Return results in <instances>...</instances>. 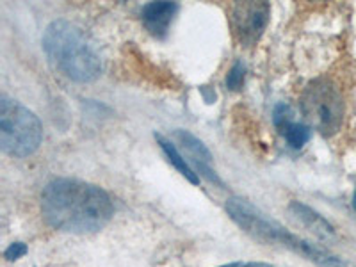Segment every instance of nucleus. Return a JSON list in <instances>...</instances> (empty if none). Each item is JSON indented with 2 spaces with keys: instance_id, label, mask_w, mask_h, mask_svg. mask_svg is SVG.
Returning a JSON list of instances; mask_svg holds the SVG:
<instances>
[{
  "instance_id": "1",
  "label": "nucleus",
  "mask_w": 356,
  "mask_h": 267,
  "mask_svg": "<svg viewBox=\"0 0 356 267\" xmlns=\"http://www.w3.org/2000/svg\"><path fill=\"white\" fill-rule=\"evenodd\" d=\"M41 214L59 232L95 234L111 221L114 205L102 187L75 178H56L41 193Z\"/></svg>"
},
{
  "instance_id": "2",
  "label": "nucleus",
  "mask_w": 356,
  "mask_h": 267,
  "mask_svg": "<svg viewBox=\"0 0 356 267\" xmlns=\"http://www.w3.org/2000/svg\"><path fill=\"white\" fill-rule=\"evenodd\" d=\"M43 50L54 68L81 84L102 75V59L81 27L68 20H56L44 29Z\"/></svg>"
},
{
  "instance_id": "3",
  "label": "nucleus",
  "mask_w": 356,
  "mask_h": 267,
  "mask_svg": "<svg viewBox=\"0 0 356 267\" xmlns=\"http://www.w3.org/2000/svg\"><path fill=\"white\" fill-rule=\"evenodd\" d=\"M227 212L246 234L255 237L257 241L266 244H280V246L292 250L298 255L316 262L321 267H344V264L332 257L330 253L323 251L321 248L307 243L298 235L285 230L273 219L266 218L255 207L244 198H230L227 202Z\"/></svg>"
},
{
  "instance_id": "4",
  "label": "nucleus",
  "mask_w": 356,
  "mask_h": 267,
  "mask_svg": "<svg viewBox=\"0 0 356 267\" xmlns=\"http://www.w3.org/2000/svg\"><path fill=\"white\" fill-rule=\"evenodd\" d=\"M43 141V127L40 118L11 100L6 95L0 97V146L11 157H29L40 148Z\"/></svg>"
},
{
  "instance_id": "5",
  "label": "nucleus",
  "mask_w": 356,
  "mask_h": 267,
  "mask_svg": "<svg viewBox=\"0 0 356 267\" xmlns=\"http://www.w3.org/2000/svg\"><path fill=\"white\" fill-rule=\"evenodd\" d=\"M303 116L323 136L339 132L344 120V102L339 89L328 81H314L307 86L301 97Z\"/></svg>"
},
{
  "instance_id": "6",
  "label": "nucleus",
  "mask_w": 356,
  "mask_h": 267,
  "mask_svg": "<svg viewBox=\"0 0 356 267\" xmlns=\"http://www.w3.org/2000/svg\"><path fill=\"white\" fill-rule=\"evenodd\" d=\"M271 17L267 2H239L232 8V29L237 43L244 49L255 47Z\"/></svg>"
},
{
  "instance_id": "7",
  "label": "nucleus",
  "mask_w": 356,
  "mask_h": 267,
  "mask_svg": "<svg viewBox=\"0 0 356 267\" xmlns=\"http://www.w3.org/2000/svg\"><path fill=\"white\" fill-rule=\"evenodd\" d=\"M178 13L177 2H150L146 4L141 11L143 25L152 36L166 38L170 33V27L173 24L175 17Z\"/></svg>"
},
{
  "instance_id": "8",
  "label": "nucleus",
  "mask_w": 356,
  "mask_h": 267,
  "mask_svg": "<svg viewBox=\"0 0 356 267\" xmlns=\"http://www.w3.org/2000/svg\"><path fill=\"white\" fill-rule=\"evenodd\" d=\"M175 138L182 143V146L186 148L187 154H189L191 161H193V164L196 166V170H198L203 177L209 178L211 182L222 186V182L219 180V177H218V173L212 170V154L209 152V148H207V146L203 145L198 138H196V136H193L191 132H187V130H180V129L175 130Z\"/></svg>"
},
{
  "instance_id": "9",
  "label": "nucleus",
  "mask_w": 356,
  "mask_h": 267,
  "mask_svg": "<svg viewBox=\"0 0 356 267\" xmlns=\"http://www.w3.org/2000/svg\"><path fill=\"white\" fill-rule=\"evenodd\" d=\"M289 212H291L298 221L303 222L308 230L314 232V234L319 235V237H323V239H328V237H332V235L335 234L332 225H330L323 216L317 214L316 211H312L310 207L305 205V203L292 202L291 205H289Z\"/></svg>"
},
{
  "instance_id": "10",
  "label": "nucleus",
  "mask_w": 356,
  "mask_h": 267,
  "mask_svg": "<svg viewBox=\"0 0 356 267\" xmlns=\"http://www.w3.org/2000/svg\"><path fill=\"white\" fill-rule=\"evenodd\" d=\"M155 139H157L159 146H161V150L164 152V155L168 157V161H170L171 166H173L175 170H178V173L182 175L184 178H187L191 184H195V186L196 184H200L198 173H196V171L189 166V162H187L186 159L182 157V154L177 150V146H175L170 139L164 138L162 134H155Z\"/></svg>"
},
{
  "instance_id": "11",
  "label": "nucleus",
  "mask_w": 356,
  "mask_h": 267,
  "mask_svg": "<svg viewBox=\"0 0 356 267\" xmlns=\"http://www.w3.org/2000/svg\"><path fill=\"white\" fill-rule=\"evenodd\" d=\"M282 134H284L285 139H287V143L291 145V148H294V150H300V148H303V146L307 145L312 138L310 127L303 125V123H294V122L289 123V125L282 130Z\"/></svg>"
},
{
  "instance_id": "12",
  "label": "nucleus",
  "mask_w": 356,
  "mask_h": 267,
  "mask_svg": "<svg viewBox=\"0 0 356 267\" xmlns=\"http://www.w3.org/2000/svg\"><path fill=\"white\" fill-rule=\"evenodd\" d=\"M291 118H292L291 107L285 106V104H280V106H276L275 113H273V122H275V125L278 127L280 132H282V130H284L289 123H292Z\"/></svg>"
},
{
  "instance_id": "13",
  "label": "nucleus",
  "mask_w": 356,
  "mask_h": 267,
  "mask_svg": "<svg viewBox=\"0 0 356 267\" xmlns=\"http://www.w3.org/2000/svg\"><path fill=\"white\" fill-rule=\"evenodd\" d=\"M243 82H244V65L243 63H235V65L232 66L230 73H228L227 86L230 89H234V91H237V89L243 88Z\"/></svg>"
},
{
  "instance_id": "14",
  "label": "nucleus",
  "mask_w": 356,
  "mask_h": 267,
  "mask_svg": "<svg viewBox=\"0 0 356 267\" xmlns=\"http://www.w3.org/2000/svg\"><path fill=\"white\" fill-rule=\"evenodd\" d=\"M25 253H27V246H25L24 243H13L11 246H9L8 250H6L4 257L8 260H11V262H15V260L22 259V257H24Z\"/></svg>"
},
{
  "instance_id": "15",
  "label": "nucleus",
  "mask_w": 356,
  "mask_h": 267,
  "mask_svg": "<svg viewBox=\"0 0 356 267\" xmlns=\"http://www.w3.org/2000/svg\"><path fill=\"white\" fill-rule=\"evenodd\" d=\"M219 267H273V266L266 262H230Z\"/></svg>"
},
{
  "instance_id": "16",
  "label": "nucleus",
  "mask_w": 356,
  "mask_h": 267,
  "mask_svg": "<svg viewBox=\"0 0 356 267\" xmlns=\"http://www.w3.org/2000/svg\"><path fill=\"white\" fill-rule=\"evenodd\" d=\"M353 207H355V211H356V191H355V195H353Z\"/></svg>"
}]
</instances>
